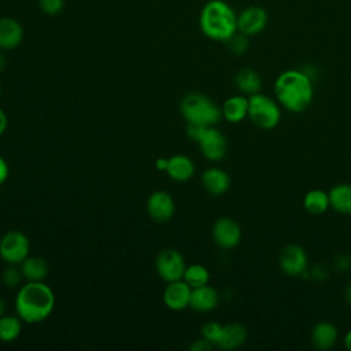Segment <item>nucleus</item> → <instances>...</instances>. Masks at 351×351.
I'll return each instance as SVG.
<instances>
[{"label": "nucleus", "mask_w": 351, "mask_h": 351, "mask_svg": "<svg viewBox=\"0 0 351 351\" xmlns=\"http://www.w3.org/2000/svg\"><path fill=\"white\" fill-rule=\"evenodd\" d=\"M15 313L26 324L47 319L55 308V293L44 281H26L18 288Z\"/></svg>", "instance_id": "obj_1"}, {"label": "nucleus", "mask_w": 351, "mask_h": 351, "mask_svg": "<svg viewBox=\"0 0 351 351\" xmlns=\"http://www.w3.org/2000/svg\"><path fill=\"white\" fill-rule=\"evenodd\" d=\"M274 96L289 112H303L314 97L311 77L302 70H285L274 81Z\"/></svg>", "instance_id": "obj_2"}, {"label": "nucleus", "mask_w": 351, "mask_h": 351, "mask_svg": "<svg viewBox=\"0 0 351 351\" xmlns=\"http://www.w3.org/2000/svg\"><path fill=\"white\" fill-rule=\"evenodd\" d=\"M199 27L207 38L225 43L237 32V14L225 0H208L200 10Z\"/></svg>", "instance_id": "obj_3"}, {"label": "nucleus", "mask_w": 351, "mask_h": 351, "mask_svg": "<svg viewBox=\"0 0 351 351\" xmlns=\"http://www.w3.org/2000/svg\"><path fill=\"white\" fill-rule=\"evenodd\" d=\"M180 111L186 122L203 123L215 126L221 118V107L214 103L207 95L200 92H191L180 101Z\"/></svg>", "instance_id": "obj_4"}, {"label": "nucleus", "mask_w": 351, "mask_h": 351, "mask_svg": "<svg viewBox=\"0 0 351 351\" xmlns=\"http://www.w3.org/2000/svg\"><path fill=\"white\" fill-rule=\"evenodd\" d=\"M248 118L251 122L265 130H270L280 123V103L261 92L248 96Z\"/></svg>", "instance_id": "obj_5"}, {"label": "nucleus", "mask_w": 351, "mask_h": 351, "mask_svg": "<svg viewBox=\"0 0 351 351\" xmlns=\"http://www.w3.org/2000/svg\"><path fill=\"white\" fill-rule=\"evenodd\" d=\"M30 255L29 237L21 230H8L0 239V259L5 265H19Z\"/></svg>", "instance_id": "obj_6"}, {"label": "nucleus", "mask_w": 351, "mask_h": 351, "mask_svg": "<svg viewBox=\"0 0 351 351\" xmlns=\"http://www.w3.org/2000/svg\"><path fill=\"white\" fill-rule=\"evenodd\" d=\"M185 267L186 263L182 254L174 248H165L155 258V270L166 284L182 280Z\"/></svg>", "instance_id": "obj_7"}, {"label": "nucleus", "mask_w": 351, "mask_h": 351, "mask_svg": "<svg viewBox=\"0 0 351 351\" xmlns=\"http://www.w3.org/2000/svg\"><path fill=\"white\" fill-rule=\"evenodd\" d=\"M269 22L267 11L261 5H247L237 14V30L248 37L262 33Z\"/></svg>", "instance_id": "obj_8"}, {"label": "nucleus", "mask_w": 351, "mask_h": 351, "mask_svg": "<svg viewBox=\"0 0 351 351\" xmlns=\"http://www.w3.org/2000/svg\"><path fill=\"white\" fill-rule=\"evenodd\" d=\"M308 265V256L303 247L298 244L285 245L278 256V266L281 271L289 277L302 276Z\"/></svg>", "instance_id": "obj_9"}, {"label": "nucleus", "mask_w": 351, "mask_h": 351, "mask_svg": "<svg viewBox=\"0 0 351 351\" xmlns=\"http://www.w3.org/2000/svg\"><path fill=\"white\" fill-rule=\"evenodd\" d=\"M213 239L218 247L232 250L241 241V228L233 218L221 217L213 225Z\"/></svg>", "instance_id": "obj_10"}, {"label": "nucleus", "mask_w": 351, "mask_h": 351, "mask_svg": "<svg viewBox=\"0 0 351 351\" xmlns=\"http://www.w3.org/2000/svg\"><path fill=\"white\" fill-rule=\"evenodd\" d=\"M202 155L210 162H218L225 158L228 151L226 137L215 126H208L202 138L197 141Z\"/></svg>", "instance_id": "obj_11"}, {"label": "nucleus", "mask_w": 351, "mask_h": 351, "mask_svg": "<svg viewBox=\"0 0 351 351\" xmlns=\"http://www.w3.org/2000/svg\"><path fill=\"white\" fill-rule=\"evenodd\" d=\"M147 213L155 222H167L176 213L173 196L166 191H155L147 199Z\"/></svg>", "instance_id": "obj_12"}, {"label": "nucleus", "mask_w": 351, "mask_h": 351, "mask_svg": "<svg viewBox=\"0 0 351 351\" xmlns=\"http://www.w3.org/2000/svg\"><path fill=\"white\" fill-rule=\"evenodd\" d=\"M191 292L192 288L184 280H177L167 282V285L163 289L162 299L169 310L181 311L189 307Z\"/></svg>", "instance_id": "obj_13"}, {"label": "nucleus", "mask_w": 351, "mask_h": 351, "mask_svg": "<svg viewBox=\"0 0 351 351\" xmlns=\"http://www.w3.org/2000/svg\"><path fill=\"white\" fill-rule=\"evenodd\" d=\"M23 26L12 16L0 18V51H12L23 41Z\"/></svg>", "instance_id": "obj_14"}, {"label": "nucleus", "mask_w": 351, "mask_h": 351, "mask_svg": "<svg viewBox=\"0 0 351 351\" xmlns=\"http://www.w3.org/2000/svg\"><path fill=\"white\" fill-rule=\"evenodd\" d=\"M200 182L203 189L213 196H221L230 188L229 174L219 167L206 169L200 177Z\"/></svg>", "instance_id": "obj_15"}, {"label": "nucleus", "mask_w": 351, "mask_h": 351, "mask_svg": "<svg viewBox=\"0 0 351 351\" xmlns=\"http://www.w3.org/2000/svg\"><path fill=\"white\" fill-rule=\"evenodd\" d=\"M219 302V295L217 289L208 284L192 288L189 307L197 313H210L213 311Z\"/></svg>", "instance_id": "obj_16"}, {"label": "nucleus", "mask_w": 351, "mask_h": 351, "mask_svg": "<svg viewBox=\"0 0 351 351\" xmlns=\"http://www.w3.org/2000/svg\"><path fill=\"white\" fill-rule=\"evenodd\" d=\"M166 174L177 182H185L193 177L195 163L189 156L184 154H176L169 158Z\"/></svg>", "instance_id": "obj_17"}, {"label": "nucleus", "mask_w": 351, "mask_h": 351, "mask_svg": "<svg viewBox=\"0 0 351 351\" xmlns=\"http://www.w3.org/2000/svg\"><path fill=\"white\" fill-rule=\"evenodd\" d=\"M311 343L317 350L332 348L339 337L337 328L328 321H321L315 324L311 329Z\"/></svg>", "instance_id": "obj_18"}, {"label": "nucleus", "mask_w": 351, "mask_h": 351, "mask_svg": "<svg viewBox=\"0 0 351 351\" xmlns=\"http://www.w3.org/2000/svg\"><path fill=\"white\" fill-rule=\"evenodd\" d=\"M247 329L239 322H229L223 325L221 339L217 343V347L221 350H236L241 347L247 340Z\"/></svg>", "instance_id": "obj_19"}, {"label": "nucleus", "mask_w": 351, "mask_h": 351, "mask_svg": "<svg viewBox=\"0 0 351 351\" xmlns=\"http://www.w3.org/2000/svg\"><path fill=\"white\" fill-rule=\"evenodd\" d=\"M222 118L230 123H239L248 117V97L244 95H233L221 106Z\"/></svg>", "instance_id": "obj_20"}, {"label": "nucleus", "mask_w": 351, "mask_h": 351, "mask_svg": "<svg viewBox=\"0 0 351 351\" xmlns=\"http://www.w3.org/2000/svg\"><path fill=\"white\" fill-rule=\"evenodd\" d=\"M25 281H44L49 273L48 262L41 256H27L19 263Z\"/></svg>", "instance_id": "obj_21"}, {"label": "nucleus", "mask_w": 351, "mask_h": 351, "mask_svg": "<svg viewBox=\"0 0 351 351\" xmlns=\"http://www.w3.org/2000/svg\"><path fill=\"white\" fill-rule=\"evenodd\" d=\"M330 207L340 214L351 215V184L341 182L328 192Z\"/></svg>", "instance_id": "obj_22"}, {"label": "nucleus", "mask_w": 351, "mask_h": 351, "mask_svg": "<svg viewBox=\"0 0 351 351\" xmlns=\"http://www.w3.org/2000/svg\"><path fill=\"white\" fill-rule=\"evenodd\" d=\"M234 84L241 93L251 96L254 93L261 92L262 78L256 70L251 67H243L236 73Z\"/></svg>", "instance_id": "obj_23"}, {"label": "nucleus", "mask_w": 351, "mask_h": 351, "mask_svg": "<svg viewBox=\"0 0 351 351\" xmlns=\"http://www.w3.org/2000/svg\"><path fill=\"white\" fill-rule=\"evenodd\" d=\"M303 207L313 215L324 214L329 207V195L322 189H311L303 197Z\"/></svg>", "instance_id": "obj_24"}, {"label": "nucleus", "mask_w": 351, "mask_h": 351, "mask_svg": "<svg viewBox=\"0 0 351 351\" xmlns=\"http://www.w3.org/2000/svg\"><path fill=\"white\" fill-rule=\"evenodd\" d=\"M22 319L18 315H1L0 317V341L12 343L22 332Z\"/></svg>", "instance_id": "obj_25"}, {"label": "nucleus", "mask_w": 351, "mask_h": 351, "mask_svg": "<svg viewBox=\"0 0 351 351\" xmlns=\"http://www.w3.org/2000/svg\"><path fill=\"white\" fill-rule=\"evenodd\" d=\"M182 280L191 287V288H197L202 285L208 284L210 281V271L206 266L200 263H192L185 267Z\"/></svg>", "instance_id": "obj_26"}, {"label": "nucleus", "mask_w": 351, "mask_h": 351, "mask_svg": "<svg viewBox=\"0 0 351 351\" xmlns=\"http://www.w3.org/2000/svg\"><path fill=\"white\" fill-rule=\"evenodd\" d=\"M225 44L228 45L229 51H230L233 55L240 56V55H244V53L248 51V48H250V37L245 36V34H243V33H240V32L237 30L234 34H232V36L225 41Z\"/></svg>", "instance_id": "obj_27"}, {"label": "nucleus", "mask_w": 351, "mask_h": 351, "mask_svg": "<svg viewBox=\"0 0 351 351\" xmlns=\"http://www.w3.org/2000/svg\"><path fill=\"white\" fill-rule=\"evenodd\" d=\"M0 278L7 288H16V287L19 288L23 280L19 265H7V267L1 271Z\"/></svg>", "instance_id": "obj_28"}, {"label": "nucleus", "mask_w": 351, "mask_h": 351, "mask_svg": "<svg viewBox=\"0 0 351 351\" xmlns=\"http://www.w3.org/2000/svg\"><path fill=\"white\" fill-rule=\"evenodd\" d=\"M222 329H223V325H221L219 322L208 321L202 326L200 333H202V337L207 339L210 343L214 344V347H217V343L222 335Z\"/></svg>", "instance_id": "obj_29"}, {"label": "nucleus", "mask_w": 351, "mask_h": 351, "mask_svg": "<svg viewBox=\"0 0 351 351\" xmlns=\"http://www.w3.org/2000/svg\"><path fill=\"white\" fill-rule=\"evenodd\" d=\"M38 8L48 16L60 14L64 8V0H38Z\"/></svg>", "instance_id": "obj_30"}, {"label": "nucleus", "mask_w": 351, "mask_h": 351, "mask_svg": "<svg viewBox=\"0 0 351 351\" xmlns=\"http://www.w3.org/2000/svg\"><path fill=\"white\" fill-rule=\"evenodd\" d=\"M207 125L203 123H195V122H186V136L193 140V141H199L202 138V136L204 134V132L207 130Z\"/></svg>", "instance_id": "obj_31"}, {"label": "nucleus", "mask_w": 351, "mask_h": 351, "mask_svg": "<svg viewBox=\"0 0 351 351\" xmlns=\"http://www.w3.org/2000/svg\"><path fill=\"white\" fill-rule=\"evenodd\" d=\"M213 347H214L213 343H210L204 337H200V339H196L193 343H191L189 350L191 351H210Z\"/></svg>", "instance_id": "obj_32"}, {"label": "nucleus", "mask_w": 351, "mask_h": 351, "mask_svg": "<svg viewBox=\"0 0 351 351\" xmlns=\"http://www.w3.org/2000/svg\"><path fill=\"white\" fill-rule=\"evenodd\" d=\"M8 174H10L8 163H7V160L0 155V185H3V184L7 181Z\"/></svg>", "instance_id": "obj_33"}, {"label": "nucleus", "mask_w": 351, "mask_h": 351, "mask_svg": "<svg viewBox=\"0 0 351 351\" xmlns=\"http://www.w3.org/2000/svg\"><path fill=\"white\" fill-rule=\"evenodd\" d=\"M7 126H8V118H7V114L3 108H0V136L7 130Z\"/></svg>", "instance_id": "obj_34"}, {"label": "nucleus", "mask_w": 351, "mask_h": 351, "mask_svg": "<svg viewBox=\"0 0 351 351\" xmlns=\"http://www.w3.org/2000/svg\"><path fill=\"white\" fill-rule=\"evenodd\" d=\"M167 165H169V158H158L155 160V169L159 171H165L167 170Z\"/></svg>", "instance_id": "obj_35"}, {"label": "nucleus", "mask_w": 351, "mask_h": 351, "mask_svg": "<svg viewBox=\"0 0 351 351\" xmlns=\"http://www.w3.org/2000/svg\"><path fill=\"white\" fill-rule=\"evenodd\" d=\"M343 343H344V347H346L348 351H351V329L344 335Z\"/></svg>", "instance_id": "obj_36"}, {"label": "nucleus", "mask_w": 351, "mask_h": 351, "mask_svg": "<svg viewBox=\"0 0 351 351\" xmlns=\"http://www.w3.org/2000/svg\"><path fill=\"white\" fill-rule=\"evenodd\" d=\"M344 299H346L347 304L351 306V282H348L346 289H344Z\"/></svg>", "instance_id": "obj_37"}, {"label": "nucleus", "mask_w": 351, "mask_h": 351, "mask_svg": "<svg viewBox=\"0 0 351 351\" xmlns=\"http://www.w3.org/2000/svg\"><path fill=\"white\" fill-rule=\"evenodd\" d=\"M3 52H4V51H0V73L5 69V64H7V59H5V56H4Z\"/></svg>", "instance_id": "obj_38"}, {"label": "nucleus", "mask_w": 351, "mask_h": 351, "mask_svg": "<svg viewBox=\"0 0 351 351\" xmlns=\"http://www.w3.org/2000/svg\"><path fill=\"white\" fill-rule=\"evenodd\" d=\"M5 314V304H4V300L0 298V317Z\"/></svg>", "instance_id": "obj_39"}, {"label": "nucleus", "mask_w": 351, "mask_h": 351, "mask_svg": "<svg viewBox=\"0 0 351 351\" xmlns=\"http://www.w3.org/2000/svg\"><path fill=\"white\" fill-rule=\"evenodd\" d=\"M0 96H1V84H0Z\"/></svg>", "instance_id": "obj_40"}]
</instances>
